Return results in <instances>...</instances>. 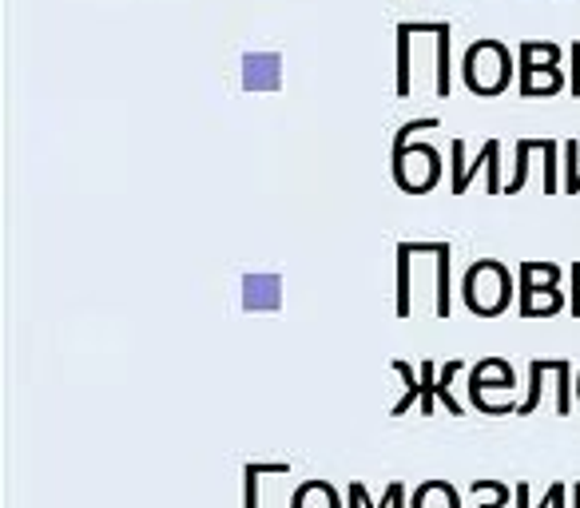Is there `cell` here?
I'll return each mask as SVG.
<instances>
[{"mask_svg": "<svg viewBox=\"0 0 580 508\" xmlns=\"http://www.w3.org/2000/svg\"><path fill=\"white\" fill-rule=\"evenodd\" d=\"M465 84H469V92L477 96H497L509 88V76H513V60H509V48L501 45V40H477L469 45L465 52Z\"/></svg>", "mask_w": 580, "mask_h": 508, "instance_id": "obj_1", "label": "cell"}, {"mask_svg": "<svg viewBox=\"0 0 580 508\" xmlns=\"http://www.w3.org/2000/svg\"><path fill=\"white\" fill-rule=\"evenodd\" d=\"M465 306L474 314H501L513 299V278L497 258H481L465 270Z\"/></svg>", "mask_w": 580, "mask_h": 508, "instance_id": "obj_2", "label": "cell"}, {"mask_svg": "<svg viewBox=\"0 0 580 508\" xmlns=\"http://www.w3.org/2000/svg\"><path fill=\"white\" fill-rule=\"evenodd\" d=\"M441 155L430 148V143H414V148H394V175H398V183L406 187V191H430L433 183H438V175H441Z\"/></svg>", "mask_w": 580, "mask_h": 508, "instance_id": "obj_3", "label": "cell"}, {"mask_svg": "<svg viewBox=\"0 0 580 508\" xmlns=\"http://www.w3.org/2000/svg\"><path fill=\"white\" fill-rule=\"evenodd\" d=\"M450 155H453V195H465L469 191V179L477 175V167H486V175H489V195H501V143L497 139H489L486 148H481V155H477L474 163H465V143L462 139H453L450 143Z\"/></svg>", "mask_w": 580, "mask_h": 508, "instance_id": "obj_4", "label": "cell"}, {"mask_svg": "<svg viewBox=\"0 0 580 508\" xmlns=\"http://www.w3.org/2000/svg\"><path fill=\"white\" fill-rule=\"evenodd\" d=\"M513 385L517 381H513V366L505 358H486L469 373V397H474V405H481L486 390H513Z\"/></svg>", "mask_w": 580, "mask_h": 508, "instance_id": "obj_5", "label": "cell"}, {"mask_svg": "<svg viewBox=\"0 0 580 508\" xmlns=\"http://www.w3.org/2000/svg\"><path fill=\"white\" fill-rule=\"evenodd\" d=\"M557 278H560V266H553V263H521V287H517L521 306L533 299L537 290L557 287Z\"/></svg>", "mask_w": 580, "mask_h": 508, "instance_id": "obj_6", "label": "cell"}, {"mask_svg": "<svg viewBox=\"0 0 580 508\" xmlns=\"http://www.w3.org/2000/svg\"><path fill=\"white\" fill-rule=\"evenodd\" d=\"M565 88V76L560 68H533V72H521V96H553Z\"/></svg>", "mask_w": 580, "mask_h": 508, "instance_id": "obj_7", "label": "cell"}, {"mask_svg": "<svg viewBox=\"0 0 580 508\" xmlns=\"http://www.w3.org/2000/svg\"><path fill=\"white\" fill-rule=\"evenodd\" d=\"M414 508H462V505H457V493H453L450 481H426L414 493Z\"/></svg>", "mask_w": 580, "mask_h": 508, "instance_id": "obj_8", "label": "cell"}, {"mask_svg": "<svg viewBox=\"0 0 580 508\" xmlns=\"http://www.w3.org/2000/svg\"><path fill=\"white\" fill-rule=\"evenodd\" d=\"M290 508H338V493L326 481H306V485L294 493Z\"/></svg>", "mask_w": 580, "mask_h": 508, "instance_id": "obj_9", "label": "cell"}, {"mask_svg": "<svg viewBox=\"0 0 580 508\" xmlns=\"http://www.w3.org/2000/svg\"><path fill=\"white\" fill-rule=\"evenodd\" d=\"M557 64H560V48L557 45H537V40H525V45H521V68H517V72L557 68Z\"/></svg>", "mask_w": 580, "mask_h": 508, "instance_id": "obj_10", "label": "cell"}, {"mask_svg": "<svg viewBox=\"0 0 580 508\" xmlns=\"http://www.w3.org/2000/svg\"><path fill=\"white\" fill-rule=\"evenodd\" d=\"M409 258H414V243H402L398 246V314L409 318Z\"/></svg>", "mask_w": 580, "mask_h": 508, "instance_id": "obj_11", "label": "cell"}, {"mask_svg": "<svg viewBox=\"0 0 580 508\" xmlns=\"http://www.w3.org/2000/svg\"><path fill=\"white\" fill-rule=\"evenodd\" d=\"M541 366H545V373H557L560 378V397H557V409L565 417H569V409H572V361H565V358H541Z\"/></svg>", "mask_w": 580, "mask_h": 508, "instance_id": "obj_12", "label": "cell"}, {"mask_svg": "<svg viewBox=\"0 0 580 508\" xmlns=\"http://www.w3.org/2000/svg\"><path fill=\"white\" fill-rule=\"evenodd\" d=\"M438 318H450V243H438Z\"/></svg>", "mask_w": 580, "mask_h": 508, "instance_id": "obj_13", "label": "cell"}, {"mask_svg": "<svg viewBox=\"0 0 580 508\" xmlns=\"http://www.w3.org/2000/svg\"><path fill=\"white\" fill-rule=\"evenodd\" d=\"M441 100H450V24L441 21V33H438V80H433Z\"/></svg>", "mask_w": 580, "mask_h": 508, "instance_id": "obj_14", "label": "cell"}, {"mask_svg": "<svg viewBox=\"0 0 580 508\" xmlns=\"http://www.w3.org/2000/svg\"><path fill=\"white\" fill-rule=\"evenodd\" d=\"M409 28L406 24H398V96H409L414 88V76H409Z\"/></svg>", "mask_w": 580, "mask_h": 508, "instance_id": "obj_15", "label": "cell"}, {"mask_svg": "<svg viewBox=\"0 0 580 508\" xmlns=\"http://www.w3.org/2000/svg\"><path fill=\"white\" fill-rule=\"evenodd\" d=\"M560 306H565V299H560V290H557V287H545V290H537L533 299L525 302L521 314H525V318H537V314H557Z\"/></svg>", "mask_w": 580, "mask_h": 508, "instance_id": "obj_16", "label": "cell"}, {"mask_svg": "<svg viewBox=\"0 0 580 508\" xmlns=\"http://www.w3.org/2000/svg\"><path fill=\"white\" fill-rule=\"evenodd\" d=\"M275 469V473H290V465H247L243 469V481H247V493H243V508H259V477Z\"/></svg>", "mask_w": 580, "mask_h": 508, "instance_id": "obj_17", "label": "cell"}, {"mask_svg": "<svg viewBox=\"0 0 580 508\" xmlns=\"http://www.w3.org/2000/svg\"><path fill=\"white\" fill-rule=\"evenodd\" d=\"M394 370L402 373V381H406V397L394 405V417H406L409 405H414V397H421V373L414 378V370H409V361H394Z\"/></svg>", "mask_w": 580, "mask_h": 508, "instance_id": "obj_18", "label": "cell"}, {"mask_svg": "<svg viewBox=\"0 0 580 508\" xmlns=\"http://www.w3.org/2000/svg\"><path fill=\"white\" fill-rule=\"evenodd\" d=\"M462 373V361L453 358V361H445V370L438 373V397L445 402V409H450V417H462V405L453 402V393H450V381Z\"/></svg>", "mask_w": 580, "mask_h": 508, "instance_id": "obj_19", "label": "cell"}, {"mask_svg": "<svg viewBox=\"0 0 580 508\" xmlns=\"http://www.w3.org/2000/svg\"><path fill=\"white\" fill-rule=\"evenodd\" d=\"M541 373H545V366H541V358L529 361V397H525L521 405H517V414L529 417L537 414V405H541Z\"/></svg>", "mask_w": 580, "mask_h": 508, "instance_id": "obj_20", "label": "cell"}, {"mask_svg": "<svg viewBox=\"0 0 580 508\" xmlns=\"http://www.w3.org/2000/svg\"><path fill=\"white\" fill-rule=\"evenodd\" d=\"M541 148V139H521L517 143V175H513V183H509V195H517L525 187V175H529V155Z\"/></svg>", "mask_w": 580, "mask_h": 508, "instance_id": "obj_21", "label": "cell"}, {"mask_svg": "<svg viewBox=\"0 0 580 508\" xmlns=\"http://www.w3.org/2000/svg\"><path fill=\"white\" fill-rule=\"evenodd\" d=\"M433 397H438V366L426 361V366H421V414L426 417L433 414Z\"/></svg>", "mask_w": 580, "mask_h": 508, "instance_id": "obj_22", "label": "cell"}, {"mask_svg": "<svg viewBox=\"0 0 580 508\" xmlns=\"http://www.w3.org/2000/svg\"><path fill=\"white\" fill-rule=\"evenodd\" d=\"M541 155H545V191L557 195V179H553V172H557V143H553V139H541Z\"/></svg>", "mask_w": 580, "mask_h": 508, "instance_id": "obj_23", "label": "cell"}, {"mask_svg": "<svg viewBox=\"0 0 580 508\" xmlns=\"http://www.w3.org/2000/svg\"><path fill=\"white\" fill-rule=\"evenodd\" d=\"M537 508H565V485L557 481V485H553L545 497H541V505H537Z\"/></svg>", "mask_w": 580, "mask_h": 508, "instance_id": "obj_24", "label": "cell"}, {"mask_svg": "<svg viewBox=\"0 0 580 508\" xmlns=\"http://www.w3.org/2000/svg\"><path fill=\"white\" fill-rule=\"evenodd\" d=\"M505 505H509V485L493 481V500H489V505H481V508H505Z\"/></svg>", "mask_w": 580, "mask_h": 508, "instance_id": "obj_25", "label": "cell"}, {"mask_svg": "<svg viewBox=\"0 0 580 508\" xmlns=\"http://www.w3.org/2000/svg\"><path fill=\"white\" fill-rule=\"evenodd\" d=\"M572 96H580V40H572Z\"/></svg>", "mask_w": 580, "mask_h": 508, "instance_id": "obj_26", "label": "cell"}, {"mask_svg": "<svg viewBox=\"0 0 580 508\" xmlns=\"http://www.w3.org/2000/svg\"><path fill=\"white\" fill-rule=\"evenodd\" d=\"M572 314L580 318V263H572Z\"/></svg>", "mask_w": 580, "mask_h": 508, "instance_id": "obj_27", "label": "cell"}, {"mask_svg": "<svg viewBox=\"0 0 580 508\" xmlns=\"http://www.w3.org/2000/svg\"><path fill=\"white\" fill-rule=\"evenodd\" d=\"M513 497H517V508H529V485L517 481V485H513Z\"/></svg>", "mask_w": 580, "mask_h": 508, "instance_id": "obj_28", "label": "cell"}, {"mask_svg": "<svg viewBox=\"0 0 580 508\" xmlns=\"http://www.w3.org/2000/svg\"><path fill=\"white\" fill-rule=\"evenodd\" d=\"M350 508H362V481L350 485Z\"/></svg>", "mask_w": 580, "mask_h": 508, "instance_id": "obj_29", "label": "cell"}, {"mask_svg": "<svg viewBox=\"0 0 580 508\" xmlns=\"http://www.w3.org/2000/svg\"><path fill=\"white\" fill-rule=\"evenodd\" d=\"M577 191H580V172L565 179V195H577Z\"/></svg>", "mask_w": 580, "mask_h": 508, "instance_id": "obj_30", "label": "cell"}, {"mask_svg": "<svg viewBox=\"0 0 580 508\" xmlns=\"http://www.w3.org/2000/svg\"><path fill=\"white\" fill-rule=\"evenodd\" d=\"M572 508H580V481H572Z\"/></svg>", "mask_w": 580, "mask_h": 508, "instance_id": "obj_31", "label": "cell"}]
</instances>
